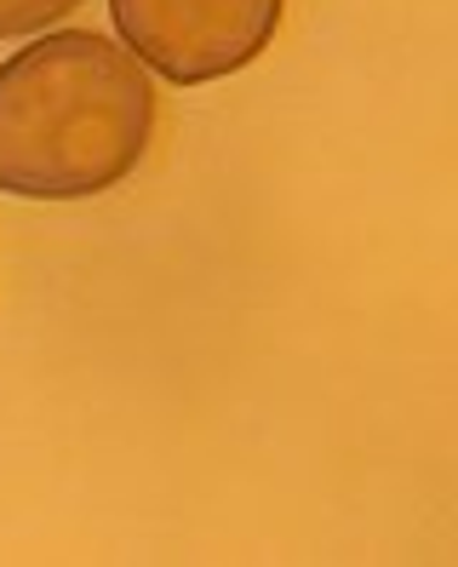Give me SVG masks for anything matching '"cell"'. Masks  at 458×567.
<instances>
[{
    "instance_id": "6da1fadb",
    "label": "cell",
    "mask_w": 458,
    "mask_h": 567,
    "mask_svg": "<svg viewBox=\"0 0 458 567\" xmlns=\"http://www.w3.org/2000/svg\"><path fill=\"white\" fill-rule=\"evenodd\" d=\"M160 97L97 29H46L0 63V195L92 202L138 173Z\"/></svg>"
},
{
    "instance_id": "3957f363",
    "label": "cell",
    "mask_w": 458,
    "mask_h": 567,
    "mask_svg": "<svg viewBox=\"0 0 458 567\" xmlns=\"http://www.w3.org/2000/svg\"><path fill=\"white\" fill-rule=\"evenodd\" d=\"M75 7H86V0H0V41L41 35V29L63 23Z\"/></svg>"
},
{
    "instance_id": "7a4b0ae2",
    "label": "cell",
    "mask_w": 458,
    "mask_h": 567,
    "mask_svg": "<svg viewBox=\"0 0 458 567\" xmlns=\"http://www.w3.org/2000/svg\"><path fill=\"white\" fill-rule=\"evenodd\" d=\"M110 18L144 70L173 86H207L270 52L287 0H110Z\"/></svg>"
}]
</instances>
